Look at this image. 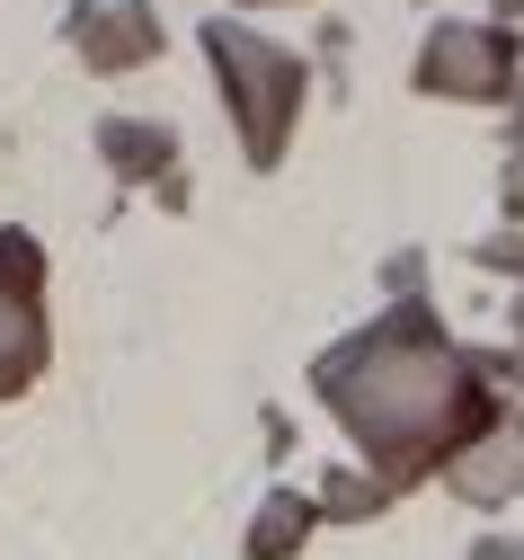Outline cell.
I'll return each instance as SVG.
<instances>
[{
    "instance_id": "cell-8",
    "label": "cell",
    "mask_w": 524,
    "mask_h": 560,
    "mask_svg": "<svg viewBox=\"0 0 524 560\" xmlns=\"http://www.w3.org/2000/svg\"><path fill=\"white\" fill-rule=\"evenodd\" d=\"M312 525H321V499H303V489H267V508L249 525V560H293L312 542Z\"/></svg>"
},
{
    "instance_id": "cell-3",
    "label": "cell",
    "mask_w": 524,
    "mask_h": 560,
    "mask_svg": "<svg viewBox=\"0 0 524 560\" xmlns=\"http://www.w3.org/2000/svg\"><path fill=\"white\" fill-rule=\"evenodd\" d=\"M515 27H498V19H435L427 27V45H418V90L427 98H471V107H498V98H515Z\"/></svg>"
},
{
    "instance_id": "cell-11",
    "label": "cell",
    "mask_w": 524,
    "mask_h": 560,
    "mask_svg": "<svg viewBox=\"0 0 524 560\" xmlns=\"http://www.w3.org/2000/svg\"><path fill=\"white\" fill-rule=\"evenodd\" d=\"M506 205H515V214H524V170H506Z\"/></svg>"
},
{
    "instance_id": "cell-12",
    "label": "cell",
    "mask_w": 524,
    "mask_h": 560,
    "mask_svg": "<svg viewBox=\"0 0 524 560\" xmlns=\"http://www.w3.org/2000/svg\"><path fill=\"white\" fill-rule=\"evenodd\" d=\"M498 19H524V0H498Z\"/></svg>"
},
{
    "instance_id": "cell-4",
    "label": "cell",
    "mask_w": 524,
    "mask_h": 560,
    "mask_svg": "<svg viewBox=\"0 0 524 560\" xmlns=\"http://www.w3.org/2000/svg\"><path fill=\"white\" fill-rule=\"evenodd\" d=\"M54 357V320H45V249L27 232L0 223V400L36 392Z\"/></svg>"
},
{
    "instance_id": "cell-13",
    "label": "cell",
    "mask_w": 524,
    "mask_h": 560,
    "mask_svg": "<svg viewBox=\"0 0 524 560\" xmlns=\"http://www.w3.org/2000/svg\"><path fill=\"white\" fill-rule=\"evenodd\" d=\"M232 10H267V0H232Z\"/></svg>"
},
{
    "instance_id": "cell-1",
    "label": "cell",
    "mask_w": 524,
    "mask_h": 560,
    "mask_svg": "<svg viewBox=\"0 0 524 560\" xmlns=\"http://www.w3.org/2000/svg\"><path fill=\"white\" fill-rule=\"evenodd\" d=\"M312 392L356 436V454L373 463L383 489H418L435 471H454L506 418L489 400V383H480V357H463V347L435 329L427 303H392L383 320H364L338 347H321Z\"/></svg>"
},
{
    "instance_id": "cell-14",
    "label": "cell",
    "mask_w": 524,
    "mask_h": 560,
    "mask_svg": "<svg viewBox=\"0 0 524 560\" xmlns=\"http://www.w3.org/2000/svg\"><path fill=\"white\" fill-rule=\"evenodd\" d=\"M515 329H524V303H515Z\"/></svg>"
},
{
    "instance_id": "cell-10",
    "label": "cell",
    "mask_w": 524,
    "mask_h": 560,
    "mask_svg": "<svg viewBox=\"0 0 524 560\" xmlns=\"http://www.w3.org/2000/svg\"><path fill=\"white\" fill-rule=\"evenodd\" d=\"M471 560H524V542H515V534H480V542H471Z\"/></svg>"
},
{
    "instance_id": "cell-5",
    "label": "cell",
    "mask_w": 524,
    "mask_h": 560,
    "mask_svg": "<svg viewBox=\"0 0 524 560\" xmlns=\"http://www.w3.org/2000/svg\"><path fill=\"white\" fill-rule=\"evenodd\" d=\"M62 36H71V54L90 62V72H142V62L161 54V10L152 0H71L62 10Z\"/></svg>"
},
{
    "instance_id": "cell-9",
    "label": "cell",
    "mask_w": 524,
    "mask_h": 560,
    "mask_svg": "<svg viewBox=\"0 0 524 560\" xmlns=\"http://www.w3.org/2000/svg\"><path fill=\"white\" fill-rule=\"evenodd\" d=\"M392 499H400V489L364 480V471H329V489H321V516H347V525H364V516H383Z\"/></svg>"
},
{
    "instance_id": "cell-7",
    "label": "cell",
    "mask_w": 524,
    "mask_h": 560,
    "mask_svg": "<svg viewBox=\"0 0 524 560\" xmlns=\"http://www.w3.org/2000/svg\"><path fill=\"white\" fill-rule=\"evenodd\" d=\"M444 480H454L471 508L515 499V489H524V418H498V428H489V436H480V445H471L454 471H444Z\"/></svg>"
},
{
    "instance_id": "cell-6",
    "label": "cell",
    "mask_w": 524,
    "mask_h": 560,
    "mask_svg": "<svg viewBox=\"0 0 524 560\" xmlns=\"http://www.w3.org/2000/svg\"><path fill=\"white\" fill-rule=\"evenodd\" d=\"M98 161L125 187H178V133L161 116H98Z\"/></svg>"
},
{
    "instance_id": "cell-2",
    "label": "cell",
    "mask_w": 524,
    "mask_h": 560,
    "mask_svg": "<svg viewBox=\"0 0 524 560\" xmlns=\"http://www.w3.org/2000/svg\"><path fill=\"white\" fill-rule=\"evenodd\" d=\"M205 62H213L222 107H232V125H241L249 170H276V161H284V143H293V116H303L312 62L293 54V45H276V36H258V27H241L232 10L205 19Z\"/></svg>"
}]
</instances>
